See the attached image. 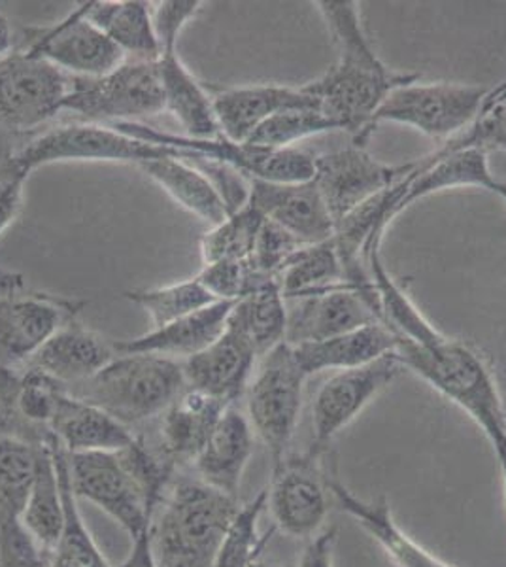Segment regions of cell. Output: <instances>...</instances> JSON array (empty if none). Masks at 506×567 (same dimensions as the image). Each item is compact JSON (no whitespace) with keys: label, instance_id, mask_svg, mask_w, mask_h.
Here are the masks:
<instances>
[{"label":"cell","instance_id":"83f0119b","mask_svg":"<svg viewBox=\"0 0 506 567\" xmlns=\"http://www.w3.org/2000/svg\"><path fill=\"white\" fill-rule=\"evenodd\" d=\"M193 162L197 159L167 155L141 163L138 168L171 199L176 200L179 207L186 208L187 213L195 214L210 226H218L231 210L227 207L224 195L219 194L218 186L210 181V176L203 173L197 165H193Z\"/></svg>","mask_w":506,"mask_h":567},{"label":"cell","instance_id":"f1b7e54d","mask_svg":"<svg viewBox=\"0 0 506 567\" xmlns=\"http://www.w3.org/2000/svg\"><path fill=\"white\" fill-rule=\"evenodd\" d=\"M84 18L101 29L127 59L157 61L161 45L155 34L154 10L144 0H87L78 4Z\"/></svg>","mask_w":506,"mask_h":567},{"label":"cell","instance_id":"ba28073f","mask_svg":"<svg viewBox=\"0 0 506 567\" xmlns=\"http://www.w3.org/2000/svg\"><path fill=\"white\" fill-rule=\"evenodd\" d=\"M72 491L127 532L131 542L152 528L163 502L149 496L122 452L69 454Z\"/></svg>","mask_w":506,"mask_h":567},{"label":"cell","instance_id":"8d00e7d4","mask_svg":"<svg viewBox=\"0 0 506 567\" xmlns=\"http://www.w3.org/2000/svg\"><path fill=\"white\" fill-rule=\"evenodd\" d=\"M267 509V491L240 505L219 545L214 567H254L269 543V534H259V518Z\"/></svg>","mask_w":506,"mask_h":567},{"label":"cell","instance_id":"f907efd6","mask_svg":"<svg viewBox=\"0 0 506 567\" xmlns=\"http://www.w3.org/2000/svg\"><path fill=\"white\" fill-rule=\"evenodd\" d=\"M489 192L492 194L497 195L499 199L505 200L506 203V182L499 181V178H495L494 184H492V187H489Z\"/></svg>","mask_w":506,"mask_h":567},{"label":"cell","instance_id":"7dc6e473","mask_svg":"<svg viewBox=\"0 0 506 567\" xmlns=\"http://www.w3.org/2000/svg\"><path fill=\"white\" fill-rule=\"evenodd\" d=\"M25 290H29V286H27V280L21 277L20 272L0 269V299L18 296V293Z\"/></svg>","mask_w":506,"mask_h":567},{"label":"cell","instance_id":"4316f807","mask_svg":"<svg viewBox=\"0 0 506 567\" xmlns=\"http://www.w3.org/2000/svg\"><path fill=\"white\" fill-rule=\"evenodd\" d=\"M397 349V337L384 323H369L326 341L293 347L297 361L307 377L323 371L363 368Z\"/></svg>","mask_w":506,"mask_h":567},{"label":"cell","instance_id":"e0dca14e","mask_svg":"<svg viewBox=\"0 0 506 567\" xmlns=\"http://www.w3.org/2000/svg\"><path fill=\"white\" fill-rule=\"evenodd\" d=\"M248 203L291 233L301 245H320L334 239V219L314 182L301 184H269L250 181Z\"/></svg>","mask_w":506,"mask_h":567},{"label":"cell","instance_id":"5bb4252c","mask_svg":"<svg viewBox=\"0 0 506 567\" xmlns=\"http://www.w3.org/2000/svg\"><path fill=\"white\" fill-rule=\"evenodd\" d=\"M23 50L44 59L71 78L106 76L127 61V55L106 34L85 20L80 7L53 25L27 29Z\"/></svg>","mask_w":506,"mask_h":567},{"label":"cell","instance_id":"f5cc1de1","mask_svg":"<svg viewBox=\"0 0 506 567\" xmlns=\"http://www.w3.org/2000/svg\"><path fill=\"white\" fill-rule=\"evenodd\" d=\"M254 567H282V566H278V564H272V561L259 560V561H257L256 566H254Z\"/></svg>","mask_w":506,"mask_h":567},{"label":"cell","instance_id":"ee69618b","mask_svg":"<svg viewBox=\"0 0 506 567\" xmlns=\"http://www.w3.org/2000/svg\"><path fill=\"white\" fill-rule=\"evenodd\" d=\"M459 138L467 146H478L486 152L489 150L506 152V99L497 103H484L481 117Z\"/></svg>","mask_w":506,"mask_h":567},{"label":"cell","instance_id":"74e56055","mask_svg":"<svg viewBox=\"0 0 506 567\" xmlns=\"http://www.w3.org/2000/svg\"><path fill=\"white\" fill-rule=\"evenodd\" d=\"M333 131H340L339 125L318 109L286 110L267 120L248 142L269 148H297V142Z\"/></svg>","mask_w":506,"mask_h":567},{"label":"cell","instance_id":"9a60e30c","mask_svg":"<svg viewBox=\"0 0 506 567\" xmlns=\"http://www.w3.org/2000/svg\"><path fill=\"white\" fill-rule=\"evenodd\" d=\"M84 303L25 290L0 299V368L21 369Z\"/></svg>","mask_w":506,"mask_h":567},{"label":"cell","instance_id":"ffe728a7","mask_svg":"<svg viewBox=\"0 0 506 567\" xmlns=\"http://www.w3.org/2000/svg\"><path fill=\"white\" fill-rule=\"evenodd\" d=\"M114 358V342L106 341L103 336L85 328L74 318L45 341L44 347L27 363V368L39 369L69 388L90 381Z\"/></svg>","mask_w":506,"mask_h":567},{"label":"cell","instance_id":"52a82bcc","mask_svg":"<svg viewBox=\"0 0 506 567\" xmlns=\"http://www.w3.org/2000/svg\"><path fill=\"white\" fill-rule=\"evenodd\" d=\"M61 112L87 123H131L165 112V97L155 61L127 59L101 78H71Z\"/></svg>","mask_w":506,"mask_h":567},{"label":"cell","instance_id":"cb8c5ba5","mask_svg":"<svg viewBox=\"0 0 506 567\" xmlns=\"http://www.w3.org/2000/svg\"><path fill=\"white\" fill-rule=\"evenodd\" d=\"M66 454L84 452H122L136 441L131 427L104 413L103 409L78 400L69 392L59 398L58 409L50 422Z\"/></svg>","mask_w":506,"mask_h":567},{"label":"cell","instance_id":"30bf717a","mask_svg":"<svg viewBox=\"0 0 506 567\" xmlns=\"http://www.w3.org/2000/svg\"><path fill=\"white\" fill-rule=\"evenodd\" d=\"M71 76L27 50L0 59V125L34 131L61 112Z\"/></svg>","mask_w":506,"mask_h":567},{"label":"cell","instance_id":"3957f363","mask_svg":"<svg viewBox=\"0 0 506 567\" xmlns=\"http://www.w3.org/2000/svg\"><path fill=\"white\" fill-rule=\"evenodd\" d=\"M238 507L237 497L227 496L199 478H182L174 484L152 523L159 567H214Z\"/></svg>","mask_w":506,"mask_h":567},{"label":"cell","instance_id":"1f68e13d","mask_svg":"<svg viewBox=\"0 0 506 567\" xmlns=\"http://www.w3.org/2000/svg\"><path fill=\"white\" fill-rule=\"evenodd\" d=\"M286 301L318 296L347 284L334 240L320 245L301 246L291 256L278 277ZM350 286V284H348Z\"/></svg>","mask_w":506,"mask_h":567},{"label":"cell","instance_id":"6da1fadb","mask_svg":"<svg viewBox=\"0 0 506 567\" xmlns=\"http://www.w3.org/2000/svg\"><path fill=\"white\" fill-rule=\"evenodd\" d=\"M314 7L328 25L337 61L302 90L314 99L321 114L352 135V144L366 146L372 116L380 104L395 87L416 82L420 76L391 71L379 58L366 37L358 2L318 0Z\"/></svg>","mask_w":506,"mask_h":567},{"label":"cell","instance_id":"44dd1931","mask_svg":"<svg viewBox=\"0 0 506 567\" xmlns=\"http://www.w3.org/2000/svg\"><path fill=\"white\" fill-rule=\"evenodd\" d=\"M254 435L248 414L235 405L227 406L205 449L193 460L197 478L238 499L244 471L254 456Z\"/></svg>","mask_w":506,"mask_h":567},{"label":"cell","instance_id":"8fae6325","mask_svg":"<svg viewBox=\"0 0 506 567\" xmlns=\"http://www.w3.org/2000/svg\"><path fill=\"white\" fill-rule=\"evenodd\" d=\"M395 352L363 368L347 369L321 384L312 401V443L308 452L320 458L333 439L352 424L372 401L403 373Z\"/></svg>","mask_w":506,"mask_h":567},{"label":"cell","instance_id":"d6986e66","mask_svg":"<svg viewBox=\"0 0 506 567\" xmlns=\"http://www.w3.org/2000/svg\"><path fill=\"white\" fill-rule=\"evenodd\" d=\"M257 360L250 342L227 323L218 341L182 361V368L187 386L235 405L248 390Z\"/></svg>","mask_w":506,"mask_h":567},{"label":"cell","instance_id":"b9f144b4","mask_svg":"<svg viewBox=\"0 0 506 567\" xmlns=\"http://www.w3.org/2000/svg\"><path fill=\"white\" fill-rule=\"evenodd\" d=\"M52 566V553L40 547L21 520L0 524V567Z\"/></svg>","mask_w":506,"mask_h":567},{"label":"cell","instance_id":"2e32d148","mask_svg":"<svg viewBox=\"0 0 506 567\" xmlns=\"http://www.w3.org/2000/svg\"><path fill=\"white\" fill-rule=\"evenodd\" d=\"M288 309L286 342L291 347L326 341L369 323H382L380 312L361 291L352 286H339L318 296L302 297Z\"/></svg>","mask_w":506,"mask_h":567},{"label":"cell","instance_id":"f35d334b","mask_svg":"<svg viewBox=\"0 0 506 567\" xmlns=\"http://www.w3.org/2000/svg\"><path fill=\"white\" fill-rule=\"evenodd\" d=\"M301 246L304 245H301L291 233L265 218L264 226L257 233L256 245L248 258V265L257 277L278 280L286 264Z\"/></svg>","mask_w":506,"mask_h":567},{"label":"cell","instance_id":"f6af8a7d","mask_svg":"<svg viewBox=\"0 0 506 567\" xmlns=\"http://www.w3.org/2000/svg\"><path fill=\"white\" fill-rule=\"evenodd\" d=\"M339 532L337 528H326L314 539L308 542L301 560L297 567H334V547H337Z\"/></svg>","mask_w":506,"mask_h":567},{"label":"cell","instance_id":"d6a6232c","mask_svg":"<svg viewBox=\"0 0 506 567\" xmlns=\"http://www.w3.org/2000/svg\"><path fill=\"white\" fill-rule=\"evenodd\" d=\"M53 456L58 465L59 484L63 496L64 523L55 556L71 567H112L96 547L90 528L85 526L84 516L78 509V497L72 491L69 454L52 433Z\"/></svg>","mask_w":506,"mask_h":567},{"label":"cell","instance_id":"bcb514c9","mask_svg":"<svg viewBox=\"0 0 506 567\" xmlns=\"http://www.w3.org/2000/svg\"><path fill=\"white\" fill-rule=\"evenodd\" d=\"M117 567H159V561L155 558L152 528L146 529L141 537L133 539L131 553Z\"/></svg>","mask_w":506,"mask_h":567},{"label":"cell","instance_id":"f546056e","mask_svg":"<svg viewBox=\"0 0 506 567\" xmlns=\"http://www.w3.org/2000/svg\"><path fill=\"white\" fill-rule=\"evenodd\" d=\"M21 523L40 547L55 556L63 532L64 513L52 435L37 446V471Z\"/></svg>","mask_w":506,"mask_h":567},{"label":"cell","instance_id":"9c48e42d","mask_svg":"<svg viewBox=\"0 0 506 567\" xmlns=\"http://www.w3.org/2000/svg\"><path fill=\"white\" fill-rule=\"evenodd\" d=\"M16 155L31 173L37 168L66 162L141 163L179 155L199 159L203 155L165 148L138 141L103 123H72L44 131L16 150Z\"/></svg>","mask_w":506,"mask_h":567},{"label":"cell","instance_id":"836d02e7","mask_svg":"<svg viewBox=\"0 0 506 567\" xmlns=\"http://www.w3.org/2000/svg\"><path fill=\"white\" fill-rule=\"evenodd\" d=\"M37 446L0 437V524L21 520L37 471Z\"/></svg>","mask_w":506,"mask_h":567},{"label":"cell","instance_id":"4dcf8cb0","mask_svg":"<svg viewBox=\"0 0 506 567\" xmlns=\"http://www.w3.org/2000/svg\"><path fill=\"white\" fill-rule=\"evenodd\" d=\"M229 326L250 342L257 358H264L288 333V301L283 299L278 280H269L235 303Z\"/></svg>","mask_w":506,"mask_h":567},{"label":"cell","instance_id":"d4e9b609","mask_svg":"<svg viewBox=\"0 0 506 567\" xmlns=\"http://www.w3.org/2000/svg\"><path fill=\"white\" fill-rule=\"evenodd\" d=\"M329 491L333 494L334 502L342 513L352 516L353 520L371 535L385 555L390 556L395 567H452L438 556L423 548L414 542L411 535L404 534V529L395 523L391 515L390 505L384 497L380 499H363L348 491L339 481H329Z\"/></svg>","mask_w":506,"mask_h":567},{"label":"cell","instance_id":"484cf974","mask_svg":"<svg viewBox=\"0 0 506 567\" xmlns=\"http://www.w3.org/2000/svg\"><path fill=\"white\" fill-rule=\"evenodd\" d=\"M159 72L165 110L173 114L189 138H219L218 120L211 106V95L179 59L178 48L161 50L155 61Z\"/></svg>","mask_w":506,"mask_h":567},{"label":"cell","instance_id":"e575fe53","mask_svg":"<svg viewBox=\"0 0 506 567\" xmlns=\"http://www.w3.org/2000/svg\"><path fill=\"white\" fill-rule=\"evenodd\" d=\"M265 216L254 205L229 214L218 226H211L200 239V258L203 264L218 261H246L250 258L257 233L264 226Z\"/></svg>","mask_w":506,"mask_h":567},{"label":"cell","instance_id":"60d3db41","mask_svg":"<svg viewBox=\"0 0 506 567\" xmlns=\"http://www.w3.org/2000/svg\"><path fill=\"white\" fill-rule=\"evenodd\" d=\"M32 173L18 159L16 150L0 148V235L12 226L23 207L25 186Z\"/></svg>","mask_w":506,"mask_h":567},{"label":"cell","instance_id":"ac0fdd59","mask_svg":"<svg viewBox=\"0 0 506 567\" xmlns=\"http://www.w3.org/2000/svg\"><path fill=\"white\" fill-rule=\"evenodd\" d=\"M211 106L221 136L244 144L250 141L267 120L280 112L296 109H318L314 99L302 87L254 84L225 87L211 93Z\"/></svg>","mask_w":506,"mask_h":567},{"label":"cell","instance_id":"7402d4cb","mask_svg":"<svg viewBox=\"0 0 506 567\" xmlns=\"http://www.w3.org/2000/svg\"><path fill=\"white\" fill-rule=\"evenodd\" d=\"M227 403L208 393L186 386L184 392L161 414L159 454L174 467L193 464L205 449L214 427L218 425Z\"/></svg>","mask_w":506,"mask_h":567},{"label":"cell","instance_id":"7bdbcfd3","mask_svg":"<svg viewBox=\"0 0 506 567\" xmlns=\"http://www.w3.org/2000/svg\"><path fill=\"white\" fill-rule=\"evenodd\" d=\"M200 0H165L154 8V27L161 50L178 48V39L187 23L200 12Z\"/></svg>","mask_w":506,"mask_h":567},{"label":"cell","instance_id":"ab89813d","mask_svg":"<svg viewBox=\"0 0 506 567\" xmlns=\"http://www.w3.org/2000/svg\"><path fill=\"white\" fill-rule=\"evenodd\" d=\"M197 280L218 301L237 303L242 297L259 288L261 284L276 280V278L257 277L246 259V261H218V264L205 265L203 271L197 275Z\"/></svg>","mask_w":506,"mask_h":567},{"label":"cell","instance_id":"d590c367","mask_svg":"<svg viewBox=\"0 0 506 567\" xmlns=\"http://www.w3.org/2000/svg\"><path fill=\"white\" fill-rule=\"evenodd\" d=\"M125 297L148 312L154 328H163L167 323L195 315L218 301L197 280V277L171 284V286L152 288V290L127 291Z\"/></svg>","mask_w":506,"mask_h":567},{"label":"cell","instance_id":"7c38bea8","mask_svg":"<svg viewBox=\"0 0 506 567\" xmlns=\"http://www.w3.org/2000/svg\"><path fill=\"white\" fill-rule=\"evenodd\" d=\"M414 163L390 165L374 159L365 146L350 144L348 148L316 155L314 182L334 226L363 207L388 187L411 173Z\"/></svg>","mask_w":506,"mask_h":567},{"label":"cell","instance_id":"db71d44e","mask_svg":"<svg viewBox=\"0 0 506 567\" xmlns=\"http://www.w3.org/2000/svg\"><path fill=\"white\" fill-rule=\"evenodd\" d=\"M52 567H71L69 564H64L63 560H59L58 556H53V566Z\"/></svg>","mask_w":506,"mask_h":567},{"label":"cell","instance_id":"816d5d0a","mask_svg":"<svg viewBox=\"0 0 506 567\" xmlns=\"http://www.w3.org/2000/svg\"><path fill=\"white\" fill-rule=\"evenodd\" d=\"M500 473H503V491H505V502H506V456L499 458Z\"/></svg>","mask_w":506,"mask_h":567},{"label":"cell","instance_id":"603a6c76","mask_svg":"<svg viewBox=\"0 0 506 567\" xmlns=\"http://www.w3.org/2000/svg\"><path fill=\"white\" fill-rule=\"evenodd\" d=\"M235 303L216 301L205 309L179 318L163 328H154L144 336L114 342L116 354H152L184 361L208 349L227 329Z\"/></svg>","mask_w":506,"mask_h":567},{"label":"cell","instance_id":"4fadbf2b","mask_svg":"<svg viewBox=\"0 0 506 567\" xmlns=\"http://www.w3.org/2000/svg\"><path fill=\"white\" fill-rule=\"evenodd\" d=\"M329 481L321 475L318 456H286L272 465L267 488V509L275 528L296 539H314L326 529L329 513Z\"/></svg>","mask_w":506,"mask_h":567},{"label":"cell","instance_id":"681fc988","mask_svg":"<svg viewBox=\"0 0 506 567\" xmlns=\"http://www.w3.org/2000/svg\"><path fill=\"white\" fill-rule=\"evenodd\" d=\"M506 99V80L503 84L497 85L495 90H489V95L486 97V103H497Z\"/></svg>","mask_w":506,"mask_h":567},{"label":"cell","instance_id":"c3c4849f","mask_svg":"<svg viewBox=\"0 0 506 567\" xmlns=\"http://www.w3.org/2000/svg\"><path fill=\"white\" fill-rule=\"evenodd\" d=\"M13 52V31L7 16L0 12V59Z\"/></svg>","mask_w":506,"mask_h":567},{"label":"cell","instance_id":"8992f818","mask_svg":"<svg viewBox=\"0 0 506 567\" xmlns=\"http://www.w3.org/2000/svg\"><path fill=\"white\" fill-rule=\"evenodd\" d=\"M307 379L293 347L282 342L261 358V365L246 390L248 420L254 433L264 441L272 465L288 456L301 416Z\"/></svg>","mask_w":506,"mask_h":567},{"label":"cell","instance_id":"7a4b0ae2","mask_svg":"<svg viewBox=\"0 0 506 567\" xmlns=\"http://www.w3.org/2000/svg\"><path fill=\"white\" fill-rule=\"evenodd\" d=\"M395 354L404 369L459 406L481 427L497 460L506 456L505 403L478 350L459 339L441 336L425 344L397 339Z\"/></svg>","mask_w":506,"mask_h":567},{"label":"cell","instance_id":"277c9868","mask_svg":"<svg viewBox=\"0 0 506 567\" xmlns=\"http://www.w3.org/2000/svg\"><path fill=\"white\" fill-rule=\"evenodd\" d=\"M186 386L182 361L163 355L116 354L103 371L66 388V392L133 430L165 413Z\"/></svg>","mask_w":506,"mask_h":567},{"label":"cell","instance_id":"5b68a950","mask_svg":"<svg viewBox=\"0 0 506 567\" xmlns=\"http://www.w3.org/2000/svg\"><path fill=\"white\" fill-rule=\"evenodd\" d=\"M489 90L457 82H411L391 91L372 116L369 135L382 123H399L420 131L433 141H454L481 117Z\"/></svg>","mask_w":506,"mask_h":567}]
</instances>
